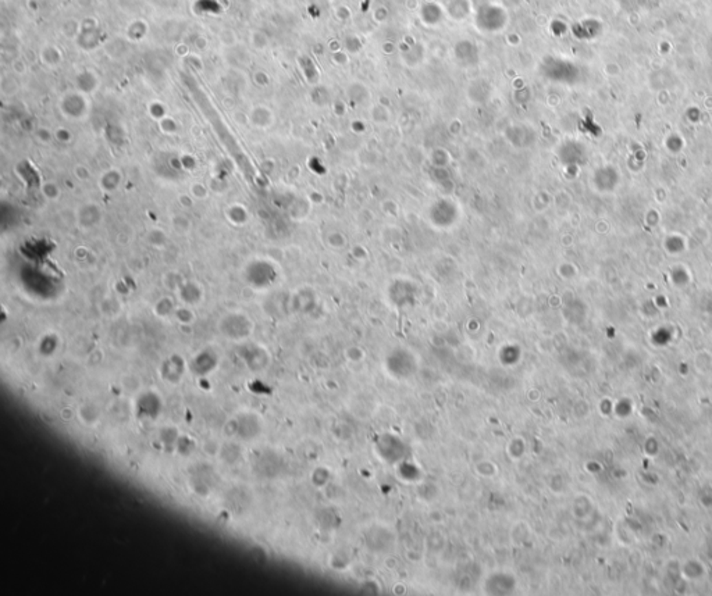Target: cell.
Wrapping results in <instances>:
<instances>
[{
	"instance_id": "6da1fadb",
	"label": "cell",
	"mask_w": 712,
	"mask_h": 596,
	"mask_svg": "<svg viewBox=\"0 0 712 596\" xmlns=\"http://www.w3.org/2000/svg\"><path fill=\"white\" fill-rule=\"evenodd\" d=\"M507 14L502 9L496 6L485 8L478 16V25L483 31H498L505 25Z\"/></svg>"
}]
</instances>
